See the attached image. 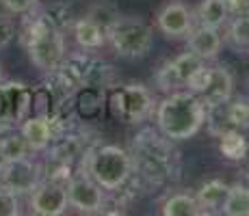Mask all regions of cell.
<instances>
[{
  "label": "cell",
  "mask_w": 249,
  "mask_h": 216,
  "mask_svg": "<svg viewBox=\"0 0 249 216\" xmlns=\"http://www.w3.org/2000/svg\"><path fill=\"white\" fill-rule=\"evenodd\" d=\"M245 158H247V166H249V151H247V156H245Z\"/></svg>",
  "instance_id": "obj_34"
},
{
  "label": "cell",
  "mask_w": 249,
  "mask_h": 216,
  "mask_svg": "<svg viewBox=\"0 0 249 216\" xmlns=\"http://www.w3.org/2000/svg\"><path fill=\"white\" fill-rule=\"evenodd\" d=\"M52 110H54V98H52L50 89L44 84V86H39V89L33 91V115L50 119Z\"/></svg>",
  "instance_id": "obj_26"
},
{
  "label": "cell",
  "mask_w": 249,
  "mask_h": 216,
  "mask_svg": "<svg viewBox=\"0 0 249 216\" xmlns=\"http://www.w3.org/2000/svg\"><path fill=\"white\" fill-rule=\"evenodd\" d=\"M68 190L63 184L56 182H39L33 188L31 195V210L39 216H59L68 208Z\"/></svg>",
  "instance_id": "obj_12"
},
{
  "label": "cell",
  "mask_w": 249,
  "mask_h": 216,
  "mask_svg": "<svg viewBox=\"0 0 249 216\" xmlns=\"http://www.w3.org/2000/svg\"><path fill=\"white\" fill-rule=\"evenodd\" d=\"M2 7L11 13H26L28 9H33L39 0H0Z\"/></svg>",
  "instance_id": "obj_30"
},
{
  "label": "cell",
  "mask_w": 249,
  "mask_h": 216,
  "mask_svg": "<svg viewBox=\"0 0 249 216\" xmlns=\"http://www.w3.org/2000/svg\"><path fill=\"white\" fill-rule=\"evenodd\" d=\"M107 108L115 119L126 123H143L154 110V98L143 84L115 86L107 93Z\"/></svg>",
  "instance_id": "obj_6"
},
{
  "label": "cell",
  "mask_w": 249,
  "mask_h": 216,
  "mask_svg": "<svg viewBox=\"0 0 249 216\" xmlns=\"http://www.w3.org/2000/svg\"><path fill=\"white\" fill-rule=\"evenodd\" d=\"M223 115L230 128L249 130V95H238V98H230L223 104Z\"/></svg>",
  "instance_id": "obj_20"
},
{
  "label": "cell",
  "mask_w": 249,
  "mask_h": 216,
  "mask_svg": "<svg viewBox=\"0 0 249 216\" xmlns=\"http://www.w3.org/2000/svg\"><path fill=\"white\" fill-rule=\"evenodd\" d=\"M219 150L221 153L228 158V160H245L249 145H247V138L243 136V132L238 128H228L219 134Z\"/></svg>",
  "instance_id": "obj_18"
},
{
  "label": "cell",
  "mask_w": 249,
  "mask_h": 216,
  "mask_svg": "<svg viewBox=\"0 0 249 216\" xmlns=\"http://www.w3.org/2000/svg\"><path fill=\"white\" fill-rule=\"evenodd\" d=\"M135 169L150 182H162L176 171V151L165 134H156L154 130H143L135 136Z\"/></svg>",
  "instance_id": "obj_3"
},
{
  "label": "cell",
  "mask_w": 249,
  "mask_h": 216,
  "mask_svg": "<svg viewBox=\"0 0 249 216\" xmlns=\"http://www.w3.org/2000/svg\"><path fill=\"white\" fill-rule=\"evenodd\" d=\"M162 214L165 216H195V214H199V208H197L195 197L180 193V195H171L162 203Z\"/></svg>",
  "instance_id": "obj_23"
},
{
  "label": "cell",
  "mask_w": 249,
  "mask_h": 216,
  "mask_svg": "<svg viewBox=\"0 0 249 216\" xmlns=\"http://www.w3.org/2000/svg\"><path fill=\"white\" fill-rule=\"evenodd\" d=\"M7 115V98H4V91L0 89V119H4Z\"/></svg>",
  "instance_id": "obj_32"
},
{
  "label": "cell",
  "mask_w": 249,
  "mask_h": 216,
  "mask_svg": "<svg viewBox=\"0 0 249 216\" xmlns=\"http://www.w3.org/2000/svg\"><path fill=\"white\" fill-rule=\"evenodd\" d=\"M74 37L78 41V46L87 48V50H95V48L104 46V41H107V33L89 17H83V20L74 24Z\"/></svg>",
  "instance_id": "obj_19"
},
{
  "label": "cell",
  "mask_w": 249,
  "mask_h": 216,
  "mask_svg": "<svg viewBox=\"0 0 249 216\" xmlns=\"http://www.w3.org/2000/svg\"><path fill=\"white\" fill-rule=\"evenodd\" d=\"M0 180H2V188L16 195L33 193V188L39 184V166L28 160L26 156L7 160L0 171Z\"/></svg>",
  "instance_id": "obj_11"
},
{
  "label": "cell",
  "mask_w": 249,
  "mask_h": 216,
  "mask_svg": "<svg viewBox=\"0 0 249 216\" xmlns=\"http://www.w3.org/2000/svg\"><path fill=\"white\" fill-rule=\"evenodd\" d=\"M59 69L74 84V89H80V86H108L113 78V67L87 54V52L65 56L61 61Z\"/></svg>",
  "instance_id": "obj_7"
},
{
  "label": "cell",
  "mask_w": 249,
  "mask_h": 216,
  "mask_svg": "<svg viewBox=\"0 0 249 216\" xmlns=\"http://www.w3.org/2000/svg\"><path fill=\"white\" fill-rule=\"evenodd\" d=\"M13 39H16V22L11 16L0 13V50L7 48Z\"/></svg>",
  "instance_id": "obj_29"
},
{
  "label": "cell",
  "mask_w": 249,
  "mask_h": 216,
  "mask_svg": "<svg viewBox=\"0 0 249 216\" xmlns=\"http://www.w3.org/2000/svg\"><path fill=\"white\" fill-rule=\"evenodd\" d=\"M4 162H7V158H4V153H2V150H0V171H2Z\"/></svg>",
  "instance_id": "obj_33"
},
{
  "label": "cell",
  "mask_w": 249,
  "mask_h": 216,
  "mask_svg": "<svg viewBox=\"0 0 249 216\" xmlns=\"http://www.w3.org/2000/svg\"><path fill=\"white\" fill-rule=\"evenodd\" d=\"M228 39L234 48H249V16H238L228 28Z\"/></svg>",
  "instance_id": "obj_25"
},
{
  "label": "cell",
  "mask_w": 249,
  "mask_h": 216,
  "mask_svg": "<svg viewBox=\"0 0 249 216\" xmlns=\"http://www.w3.org/2000/svg\"><path fill=\"white\" fill-rule=\"evenodd\" d=\"M156 24L167 37H186L191 31H193V13L180 0H171L165 7L159 11V17H156Z\"/></svg>",
  "instance_id": "obj_13"
},
{
  "label": "cell",
  "mask_w": 249,
  "mask_h": 216,
  "mask_svg": "<svg viewBox=\"0 0 249 216\" xmlns=\"http://www.w3.org/2000/svg\"><path fill=\"white\" fill-rule=\"evenodd\" d=\"M0 150H2L4 153V158L7 160H16V158H24L28 153V143H26V138L22 136V132L20 134H9V136H4L2 141H0Z\"/></svg>",
  "instance_id": "obj_24"
},
{
  "label": "cell",
  "mask_w": 249,
  "mask_h": 216,
  "mask_svg": "<svg viewBox=\"0 0 249 216\" xmlns=\"http://www.w3.org/2000/svg\"><path fill=\"white\" fill-rule=\"evenodd\" d=\"M204 65V61L193 52L176 56L174 61H167L156 74V84L160 91H174L178 86H189V80L195 76V71Z\"/></svg>",
  "instance_id": "obj_9"
},
{
  "label": "cell",
  "mask_w": 249,
  "mask_h": 216,
  "mask_svg": "<svg viewBox=\"0 0 249 216\" xmlns=\"http://www.w3.org/2000/svg\"><path fill=\"white\" fill-rule=\"evenodd\" d=\"M22 136L26 138L28 147L33 151H44L52 141V126H50V119L46 117H37V115H31L28 119L22 121L20 128Z\"/></svg>",
  "instance_id": "obj_17"
},
{
  "label": "cell",
  "mask_w": 249,
  "mask_h": 216,
  "mask_svg": "<svg viewBox=\"0 0 249 216\" xmlns=\"http://www.w3.org/2000/svg\"><path fill=\"white\" fill-rule=\"evenodd\" d=\"M228 20V9L223 4V0H202L197 9V22L202 26L219 28L223 26Z\"/></svg>",
  "instance_id": "obj_21"
},
{
  "label": "cell",
  "mask_w": 249,
  "mask_h": 216,
  "mask_svg": "<svg viewBox=\"0 0 249 216\" xmlns=\"http://www.w3.org/2000/svg\"><path fill=\"white\" fill-rule=\"evenodd\" d=\"M191 91L202 98L206 108L213 106H221L232 98V89H234V80L230 76V71L226 67H206L202 65L195 76L189 80Z\"/></svg>",
  "instance_id": "obj_8"
},
{
  "label": "cell",
  "mask_w": 249,
  "mask_h": 216,
  "mask_svg": "<svg viewBox=\"0 0 249 216\" xmlns=\"http://www.w3.org/2000/svg\"><path fill=\"white\" fill-rule=\"evenodd\" d=\"M206 106L195 91H174L156 108L159 130L169 141H186L202 130Z\"/></svg>",
  "instance_id": "obj_1"
},
{
  "label": "cell",
  "mask_w": 249,
  "mask_h": 216,
  "mask_svg": "<svg viewBox=\"0 0 249 216\" xmlns=\"http://www.w3.org/2000/svg\"><path fill=\"white\" fill-rule=\"evenodd\" d=\"M228 193H230V186L221 180H210L206 182L202 188L197 190V208H199V214H217L223 210V203L228 199Z\"/></svg>",
  "instance_id": "obj_16"
},
{
  "label": "cell",
  "mask_w": 249,
  "mask_h": 216,
  "mask_svg": "<svg viewBox=\"0 0 249 216\" xmlns=\"http://www.w3.org/2000/svg\"><path fill=\"white\" fill-rule=\"evenodd\" d=\"M107 37L122 59H141L152 50L154 43L152 26L135 16H119L108 28Z\"/></svg>",
  "instance_id": "obj_5"
},
{
  "label": "cell",
  "mask_w": 249,
  "mask_h": 216,
  "mask_svg": "<svg viewBox=\"0 0 249 216\" xmlns=\"http://www.w3.org/2000/svg\"><path fill=\"white\" fill-rule=\"evenodd\" d=\"M107 106V89L104 86H80L74 93V113L80 119H95Z\"/></svg>",
  "instance_id": "obj_14"
},
{
  "label": "cell",
  "mask_w": 249,
  "mask_h": 216,
  "mask_svg": "<svg viewBox=\"0 0 249 216\" xmlns=\"http://www.w3.org/2000/svg\"><path fill=\"white\" fill-rule=\"evenodd\" d=\"M0 80H2V67H0Z\"/></svg>",
  "instance_id": "obj_35"
},
{
  "label": "cell",
  "mask_w": 249,
  "mask_h": 216,
  "mask_svg": "<svg viewBox=\"0 0 249 216\" xmlns=\"http://www.w3.org/2000/svg\"><path fill=\"white\" fill-rule=\"evenodd\" d=\"M20 214V201L18 195L11 190H0V216H18Z\"/></svg>",
  "instance_id": "obj_28"
},
{
  "label": "cell",
  "mask_w": 249,
  "mask_h": 216,
  "mask_svg": "<svg viewBox=\"0 0 249 216\" xmlns=\"http://www.w3.org/2000/svg\"><path fill=\"white\" fill-rule=\"evenodd\" d=\"M189 50L193 54H197L202 61L214 59L221 50V35H219V28H210V26H202L189 33Z\"/></svg>",
  "instance_id": "obj_15"
},
{
  "label": "cell",
  "mask_w": 249,
  "mask_h": 216,
  "mask_svg": "<svg viewBox=\"0 0 249 216\" xmlns=\"http://www.w3.org/2000/svg\"><path fill=\"white\" fill-rule=\"evenodd\" d=\"M24 46H26L28 59L41 71L56 69L65 59V39L63 31L54 28L44 17V13L26 22L24 28Z\"/></svg>",
  "instance_id": "obj_2"
},
{
  "label": "cell",
  "mask_w": 249,
  "mask_h": 216,
  "mask_svg": "<svg viewBox=\"0 0 249 216\" xmlns=\"http://www.w3.org/2000/svg\"><path fill=\"white\" fill-rule=\"evenodd\" d=\"M221 214L226 216H249V186H230L228 199L223 203Z\"/></svg>",
  "instance_id": "obj_22"
},
{
  "label": "cell",
  "mask_w": 249,
  "mask_h": 216,
  "mask_svg": "<svg viewBox=\"0 0 249 216\" xmlns=\"http://www.w3.org/2000/svg\"><path fill=\"white\" fill-rule=\"evenodd\" d=\"M89 173L104 190H119L132 173V158L117 145H102L89 151Z\"/></svg>",
  "instance_id": "obj_4"
},
{
  "label": "cell",
  "mask_w": 249,
  "mask_h": 216,
  "mask_svg": "<svg viewBox=\"0 0 249 216\" xmlns=\"http://www.w3.org/2000/svg\"><path fill=\"white\" fill-rule=\"evenodd\" d=\"M87 17H89V20H93L104 33H108V28H111L113 22L119 17V13L115 11L111 4L102 2V4H95V7H91V11L87 13Z\"/></svg>",
  "instance_id": "obj_27"
},
{
  "label": "cell",
  "mask_w": 249,
  "mask_h": 216,
  "mask_svg": "<svg viewBox=\"0 0 249 216\" xmlns=\"http://www.w3.org/2000/svg\"><path fill=\"white\" fill-rule=\"evenodd\" d=\"M228 9V16H249V0H223Z\"/></svg>",
  "instance_id": "obj_31"
},
{
  "label": "cell",
  "mask_w": 249,
  "mask_h": 216,
  "mask_svg": "<svg viewBox=\"0 0 249 216\" xmlns=\"http://www.w3.org/2000/svg\"><path fill=\"white\" fill-rule=\"evenodd\" d=\"M65 190H68V203L78 210V212L93 214L102 210L104 193H102V186L93 177H87V175L71 177L68 186H65Z\"/></svg>",
  "instance_id": "obj_10"
}]
</instances>
